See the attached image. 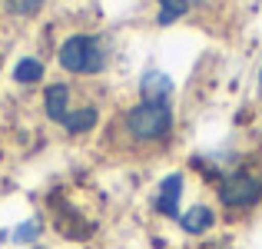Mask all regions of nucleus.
Instances as JSON below:
<instances>
[{
    "instance_id": "1",
    "label": "nucleus",
    "mask_w": 262,
    "mask_h": 249,
    "mask_svg": "<svg viewBox=\"0 0 262 249\" xmlns=\"http://www.w3.org/2000/svg\"><path fill=\"white\" fill-rule=\"evenodd\" d=\"M106 64V50L96 37H70L60 47V67L70 73H100Z\"/></svg>"
},
{
    "instance_id": "2",
    "label": "nucleus",
    "mask_w": 262,
    "mask_h": 249,
    "mask_svg": "<svg viewBox=\"0 0 262 249\" xmlns=\"http://www.w3.org/2000/svg\"><path fill=\"white\" fill-rule=\"evenodd\" d=\"M126 127L136 140H163L173 127L169 103H140L136 110H129Z\"/></svg>"
},
{
    "instance_id": "3",
    "label": "nucleus",
    "mask_w": 262,
    "mask_h": 249,
    "mask_svg": "<svg viewBox=\"0 0 262 249\" xmlns=\"http://www.w3.org/2000/svg\"><path fill=\"white\" fill-rule=\"evenodd\" d=\"M259 196H262V179L252 176V173H246V170L229 173V176L219 183V199H223L226 206H232V210H246V206H252Z\"/></svg>"
},
{
    "instance_id": "4",
    "label": "nucleus",
    "mask_w": 262,
    "mask_h": 249,
    "mask_svg": "<svg viewBox=\"0 0 262 249\" xmlns=\"http://www.w3.org/2000/svg\"><path fill=\"white\" fill-rule=\"evenodd\" d=\"M140 93H143V103H166V96L173 93V80L163 70H146L140 83Z\"/></svg>"
},
{
    "instance_id": "5",
    "label": "nucleus",
    "mask_w": 262,
    "mask_h": 249,
    "mask_svg": "<svg viewBox=\"0 0 262 249\" xmlns=\"http://www.w3.org/2000/svg\"><path fill=\"white\" fill-rule=\"evenodd\" d=\"M179 196H183V176L179 173H169L160 186V196H156V210L163 216H179Z\"/></svg>"
},
{
    "instance_id": "6",
    "label": "nucleus",
    "mask_w": 262,
    "mask_h": 249,
    "mask_svg": "<svg viewBox=\"0 0 262 249\" xmlns=\"http://www.w3.org/2000/svg\"><path fill=\"white\" fill-rule=\"evenodd\" d=\"M67 100H70V90L63 87V83H53V87H47V116L57 123H67V116H70V110H67Z\"/></svg>"
},
{
    "instance_id": "7",
    "label": "nucleus",
    "mask_w": 262,
    "mask_h": 249,
    "mask_svg": "<svg viewBox=\"0 0 262 249\" xmlns=\"http://www.w3.org/2000/svg\"><path fill=\"white\" fill-rule=\"evenodd\" d=\"M212 210L209 206H192L189 213H183V216H179V226H183L186 233H192V236H199V233H206L212 226Z\"/></svg>"
},
{
    "instance_id": "8",
    "label": "nucleus",
    "mask_w": 262,
    "mask_h": 249,
    "mask_svg": "<svg viewBox=\"0 0 262 249\" xmlns=\"http://www.w3.org/2000/svg\"><path fill=\"white\" fill-rule=\"evenodd\" d=\"M93 123H96V110L86 107V110H77V113L67 116L63 127L70 130V133H86V130H93Z\"/></svg>"
},
{
    "instance_id": "9",
    "label": "nucleus",
    "mask_w": 262,
    "mask_h": 249,
    "mask_svg": "<svg viewBox=\"0 0 262 249\" xmlns=\"http://www.w3.org/2000/svg\"><path fill=\"white\" fill-rule=\"evenodd\" d=\"M40 77H43V64H40V60H33V57L20 60L17 70H13V80H17V83H37Z\"/></svg>"
},
{
    "instance_id": "10",
    "label": "nucleus",
    "mask_w": 262,
    "mask_h": 249,
    "mask_svg": "<svg viewBox=\"0 0 262 249\" xmlns=\"http://www.w3.org/2000/svg\"><path fill=\"white\" fill-rule=\"evenodd\" d=\"M189 10V0H160V24H173V20H179L183 13Z\"/></svg>"
},
{
    "instance_id": "11",
    "label": "nucleus",
    "mask_w": 262,
    "mask_h": 249,
    "mask_svg": "<svg viewBox=\"0 0 262 249\" xmlns=\"http://www.w3.org/2000/svg\"><path fill=\"white\" fill-rule=\"evenodd\" d=\"M40 7H43V0H10L13 13H37Z\"/></svg>"
},
{
    "instance_id": "12",
    "label": "nucleus",
    "mask_w": 262,
    "mask_h": 249,
    "mask_svg": "<svg viewBox=\"0 0 262 249\" xmlns=\"http://www.w3.org/2000/svg\"><path fill=\"white\" fill-rule=\"evenodd\" d=\"M37 233H40L37 223H24L17 233H13V239H17V243H30V239H37Z\"/></svg>"
},
{
    "instance_id": "13",
    "label": "nucleus",
    "mask_w": 262,
    "mask_h": 249,
    "mask_svg": "<svg viewBox=\"0 0 262 249\" xmlns=\"http://www.w3.org/2000/svg\"><path fill=\"white\" fill-rule=\"evenodd\" d=\"M259 83H262V70H259Z\"/></svg>"
}]
</instances>
